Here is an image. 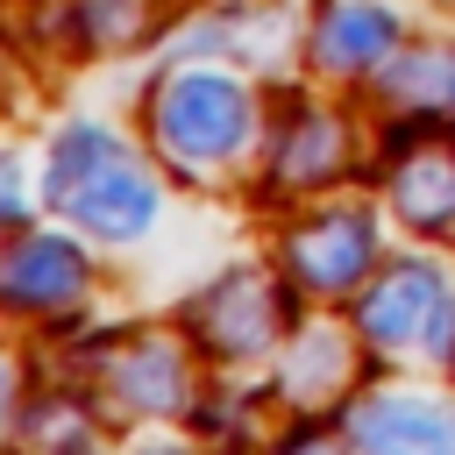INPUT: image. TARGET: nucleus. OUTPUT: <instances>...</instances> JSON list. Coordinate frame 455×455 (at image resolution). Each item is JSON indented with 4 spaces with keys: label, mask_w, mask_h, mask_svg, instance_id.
I'll return each instance as SVG.
<instances>
[{
    "label": "nucleus",
    "mask_w": 455,
    "mask_h": 455,
    "mask_svg": "<svg viewBox=\"0 0 455 455\" xmlns=\"http://www.w3.org/2000/svg\"><path fill=\"white\" fill-rule=\"evenodd\" d=\"M50 206H64L100 242H142L156 228V178L128 156V142L100 121H64L50 135Z\"/></svg>",
    "instance_id": "obj_1"
},
{
    "label": "nucleus",
    "mask_w": 455,
    "mask_h": 455,
    "mask_svg": "<svg viewBox=\"0 0 455 455\" xmlns=\"http://www.w3.org/2000/svg\"><path fill=\"white\" fill-rule=\"evenodd\" d=\"M149 128H156V149L185 171H213L228 156L249 149L256 135V100L235 71H178L156 85V107H149Z\"/></svg>",
    "instance_id": "obj_2"
},
{
    "label": "nucleus",
    "mask_w": 455,
    "mask_h": 455,
    "mask_svg": "<svg viewBox=\"0 0 455 455\" xmlns=\"http://www.w3.org/2000/svg\"><path fill=\"white\" fill-rule=\"evenodd\" d=\"M377 263V228L370 213H320L306 228L284 235V277L306 291V299H341L363 284V270Z\"/></svg>",
    "instance_id": "obj_3"
},
{
    "label": "nucleus",
    "mask_w": 455,
    "mask_h": 455,
    "mask_svg": "<svg viewBox=\"0 0 455 455\" xmlns=\"http://www.w3.org/2000/svg\"><path fill=\"white\" fill-rule=\"evenodd\" d=\"M441 299H448V277H441V263H419V256H405V263H391V270H384V277L363 291L355 320H363V334H370L377 348H405V341H427V327H434Z\"/></svg>",
    "instance_id": "obj_4"
},
{
    "label": "nucleus",
    "mask_w": 455,
    "mask_h": 455,
    "mask_svg": "<svg viewBox=\"0 0 455 455\" xmlns=\"http://www.w3.org/2000/svg\"><path fill=\"white\" fill-rule=\"evenodd\" d=\"M398 50V14L377 0H327L313 21V64L327 78H370Z\"/></svg>",
    "instance_id": "obj_5"
},
{
    "label": "nucleus",
    "mask_w": 455,
    "mask_h": 455,
    "mask_svg": "<svg viewBox=\"0 0 455 455\" xmlns=\"http://www.w3.org/2000/svg\"><path fill=\"white\" fill-rule=\"evenodd\" d=\"M199 334L213 355H263L277 341V320H284V291H270L263 277H220L199 306H192Z\"/></svg>",
    "instance_id": "obj_6"
},
{
    "label": "nucleus",
    "mask_w": 455,
    "mask_h": 455,
    "mask_svg": "<svg viewBox=\"0 0 455 455\" xmlns=\"http://www.w3.org/2000/svg\"><path fill=\"white\" fill-rule=\"evenodd\" d=\"M85 256L71 235H28L14 228V249H7V299L21 313H57L71 299H85Z\"/></svg>",
    "instance_id": "obj_7"
},
{
    "label": "nucleus",
    "mask_w": 455,
    "mask_h": 455,
    "mask_svg": "<svg viewBox=\"0 0 455 455\" xmlns=\"http://www.w3.org/2000/svg\"><path fill=\"white\" fill-rule=\"evenodd\" d=\"M107 398H121L128 412H185L178 341H128V348L107 363Z\"/></svg>",
    "instance_id": "obj_8"
},
{
    "label": "nucleus",
    "mask_w": 455,
    "mask_h": 455,
    "mask_svg": "<svg viewBox=\"0 0 455 455\" xmlns=\"http://www.w3.org/2000/svg\"><path fill=\"white\" fill-rule=\"evenodd\" d=\"M348 441H363V448H455V405H441V398H377V405H355Z\"/></svg>",
    "instance_id": "obj_9"
},
{
    "label": "nucleus",
    "mask_w": 455,
    "mask_h": 455,
    "mask_svg": "<svg viewBox=\"0 0 455 455\" xmlns=\"http://www.w3.org/2000/svg\"><path fill=\"white\" fill-rule=\"evenodd\" d=\"M391 206L412 235H455V156L427 149L391 178Z\"/></svg>",
    "instance_id": "obj_10"
},
{
    "label": "nucleus",
    "mask_w": 455,
    "mask_h": 455,
    "mask_svg": "<svg viewBox=\"0 0 455 455\" xmlns=\"http://www.w3.org/2000/svg\"><path fill=\"white\" fill-rule=\"evenodd\" d=\"M270 171H277V185H327V178H341V121L334 114L284 121Z\"/></svg>",
    "instance_id": "obj_11"
},
{
    "label": "nucleus",
    "mask_w": 455,
    "mask_h": 455,
    "mask_svg": "<svg viewBox=\"0 0 455 455\" xmlns=\"http://www.w3.org/2000/svg\"><path fill=\"white\" fill-rule=\"evenodd\" d=\"M391 100H405L412 114H455V50L405 57L391 71Z\"/></svg>",
    "instance_id": "obj_12"
}]
</instances>
